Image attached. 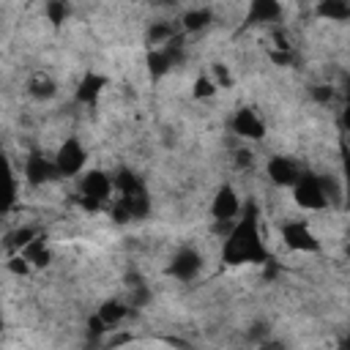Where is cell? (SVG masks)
Wrapping results in <instances>:
<instances>
[{"label": "cell", "instance_id": "obj_5", "mask_svg": "<svg viewBox=\"0 0 350 350\" xmlns=\"http://www.w3.org/2000/svg\"><path fill=\"white\" fill-rule=\"evenodd\" d=\"M293 200H295V205H301V208H306V211H323V208L328 205V200H325L320 175H314V172H301V178H298L295 186H293Z\"/></svg>", "mask_w": 350, "mask_h": 350}, {"label": "cell", "instance_id": "obj_29", "mask_svg": "<svg viewBox=\"0 0 350 350\" xmlns=\"http://www.w3.org/2000/svg\"><path fill=\"white\" fill-rule=\"evenodd\" d=\"M235 164H238V167H246V164H249V150H238V153H235Z\"/></svg>", "mask_w": 350, "mask_h": 350}, {"label": "cell", "instance_id": "obj_8", "mask_svg": "<svg viewBox=\"0 0 350 350\" xmlns=\"http://www.w3.org/2000/svg\"><path fill=\"white\" fill-rule=\"evenodd\" d=\"M265 172L271 178V183H276L282 189H293L295 180L301 178V170L290 156H271L265 164Z\"/></svg>", "mask_w": 350, "mask_h": 350}, {"label": "cell", "instance_id": "obj_7", "mask_svg": "<svg viewBox=\"0 0 350 350\" xmlns=\"http://www.w3.org/2000/svg\"><path fill=\"white\" fill-rule=\"evenodd\" d=\"M55 178H60L57 170H55V161L46 159L44 153L33 150V153L27 156V161H25V180H27L30 186H44V183H49V180H55Z\"/></svg>", "mask_w": 350, "mask_h": 350}, {"label": "cell", "instance_id": "obj_14", "mask_svg": "<svg viewBox=\"0 0 350 350\" xmlns=\"http://www.w3.org/2000/svg\"><path fill=\"white\" fill-rule=\"evenodd\" d=\"M282 14V5L273 0H252L246 22H276Z\"/></svg>", "mask_w": 350, "mask_h": 350}, {"label": "cell", "instance_id": "obj_15", "mask_svg": "<svg viewBox=\"0 0 350 350\" xmlns=\"http://www.w3.org/2000/svg\"><path fill=\"white\" fill-rule=\"evenodd\" d=\"M19 254L27 260L30 268H44V265H49V249H46V243H44V235H38L36 241H30Z\"/></svg>", "mask_w": 350, "mask_h": 350}, {"label": "cell", "instance_id": "obj_20", "mask_svg": "<svg viewBox=\"0 0 350 350\" xmlns=\"http://www.w3.org/2000/svg\"><path fill=\"white\" fill-rule=\"evenodd\" d=\"M41 232L36 230V227H19V230H14L8 238H5V243H8V249L14 252V254H19L30 241H36Z\"/></svg>", "mask_w": 350, "mask_h": 350}, {"label": "cell", "instance_id": "obj_26", "mask_svg": "<svg viewBox=\"0 0 350 350\" xmlns=\"http://www.w3.org/2000/svg\"><path fill=\"white\" fill-rule=\"evenodd\" d=\"M312 96H314V101L328 104V101L334 98V90H331V85H314V88H312Z\"/></svg>", "mask_w": 350, "mask_h": 350}, {"label": "cell", "instance_id": "obj_19", "mask_svg": "<svg viewBox=\"0 0 350 350\" xmlns=\"http://www.w3.org/2000/svg\"><path fill=\"white\" fill-rule=\"evenodd\" d=\"M172 38H178V33H175V27L167 25V22H153V25L148 27V44H150L153 49L170 44Z\"/></svg>", "mask_w": 350, "mask_h": 350}, {"label": "cell", "instance_id": "obj_18", "mask_svg": "<svg viewBox=\"0 0 350 350\" xmlns=\"http://www.w3.org/2000/svg\"><path fill=\"white\" fill-rule=\"evenodd\" d=\"M317 14L323 19H331V22H345L350 16V5L345 0H320L317 3Z\"/></svg>", "mask_w": 350, "mask_h": 350}, {"label": "cell", "instance_id": "obj_6", "mask_svg": "<svg viewBox=\"0 0 350 350\" xmlns=\"http://www.w3.org/2000/svg\"><path fill=\"white\" fill-rule=\"evenodd\" d=\"M282 241L293 252H320V238L312 232V227L304 219H290L282 224Z\"/></svg>", "mask_w": 350, "mask_h": 350}, {"label": "cell", "instance_id": "obj_3", "mask_svg": "<svg viewBox=\"0 0 350 350\" xmlns=\"http://www.w3.org/2000/svg\"><path fill=\"white\" fill-rule=\"evenodd\" d=\"M241 208H243V202H241L238 191H235L230 183H221V186L216 189L213 200H211V216H213V221H216V230L221 227L224 235H227V230H230L232 221L238 219Z\"/></svg>", "mask_w": 350, "mask_h": 350}, {"label": "cell", "instance_id": "obj_27", "mask_svg": "<svg viewBox=\"0 0 350 350\" xmlns=\"http://www.w3.org/2000/svg\"><path fill=\"white\" fill-rule=\"evenodd\" d=\"M257 350H284V342H279L273 336H265L262 342H257Z\"/></svg>", "mask_w": 350, "mask_h": 350}, {"label": "cell", "instance_id": "obj_17", "mask_svg": "<svg viewBox=\"0 0 350 350\" xmlns=\"http://www.w3.org/2000/svg\"><path fill=\"white\" fill-rule=\"evenodd\" d=\"M211 22H213L211 8H191V11H186L183 19H180L183 33H200V30H205Z\"/></svg>", "mask_w": 350, "mask_h": 350}, {"label": "cell", "instance_id": "obj_28", "mask_svg": "<svg viewBox=\"0 0 350 350\" xmlns=\"http://www.w3.org/2000/svg\"><path fill=\"white\" fill-rule=\"evenodd\" d=\"M271 60L279 63V66H287L293 60V52H271Z\"/></svg>", "mask_w": 350, "mask_h": 350}, {"label": "cell", "instance_id": "obj_4", "mask_svg": "<svg viewBox=\"0 0 350 350\" xmlns=\"http://www.w3.org/2000/svg\"><path fill=\"white\" fill-rule=\"evenodd\" d=\"M55 170L60 178H71V175H82L85 170V161H88V153H85V145L77 139V137H66L55 153Z\"/></svg>", "mask_w": 350, "mask_h": 350}, {"label": "cell", "instance_id": "obj_12", "mask_svg": "<svg viewBox=\"0 0 350 350\" xmlns=\"http://www.w3.org/2000/svg\"><path fill=\"white\" fill-rule=\"evenodd\" d=\"M16 202V180H14V170L5 159V153L0 150V213L11 211V205Z\"/></svg>", "mask_w": 350, "mask_h": 350}, {"label": "cell", "instance_id": "obj_22", "mask_svg": "<svg viewBox=\"0 0 350 350\" xmlns=\"http://www.w3.org/2000/svg\"><path fill=\"white\" fill-rule=\"evenodd\" d=\"M208 77H211V82H213L216 88H230V85H232V77H230V71H227L224 63H213Z\"/></svg>", "mask_w": 350, "mask_h": 350}, {"label": "cell", "instance_id": "obj_1", "mask_svg": "<svg viewBox=\"0 0 350 350\" xmlns=\"http://www.w3.org/2000/svg\"><path fill=\"white\" fill-rule=\"evenodd\" d=\"M224 265H268L271 254L260 232V216L252 202H246L221 241Z\"/></svg>", "mask_w": 350, "mask_h": 350}, {"label": "cell", "instance_id": "obj_9", "mask_svg": "<svg viewBox=\"0 0 350 350\" xmlns=\"http://www.w3.org/2000/svg\"><path fill=\"white\" fill-rule=\"evenodd\" d=\"M200 268H202L200 252H194V249H178L175 257L170 260V268L167 271H170V276L180 279V282H191L200 273Z\"/></svg>", "mask_w": 350, "mask_h": 350}, {"label": "cell", "instance_id": "obj_21", "mask_svg": "<svg viewBox=\"0 0 350 350\" xmlns=\"http://www.w3.org/2000/svg\"><path fill=\"white\" fill-rule=\"evenodd\" d=\"M216 90H219V88L211 82V77H208V74H200V77L194 79V88H191L194 98H211Z\"/></svg>", "mask_w": 350, "mask_h": 350}, {"label": "cell", "instance_id": "obj_30", "mask_svg": "<svg viewBox=\"0 0 350 350\" xmlns=\"http://www.w3.org/2000/svg\"><path fill=\"white\" fill-rule=\"evenodd\" d=\"M0 328H3V314H0Z\"/></svg>", "mask_w": 350, "mask_h": 350}, {"label": "cell", "instance_id": "obj_13", "mask_svg": "<svg viewBox=\"0 0 350 350\" xmlns=\"http://www.w3.org/2000/svg\"><path fill=\"white\" fill-rule=\"evenodd\" d=\"M129 309H131V306H129L126 301H120V298H109V301H104V304L98 306L96 317H98L107 328H115L118 323H123V320H126Z\"/></svg>", "mask_w": 350, "mask_h": 350}, {"label": "cell", "instance_id": "obj_10", "mask_svg": "<svg viewBox=\"0 0 350 350\" xmlns=\"http://www.w3.org/2000/svg\"><path fill=\"white\" fill-rule=\"evenodd\" d=\"M232 131L243 139H260L265 134V123L252 107H241L232 115Z\"/></svg>", "mask_w": 350, "mask_h": 350}, {"label": "cell", "instance_id": "obj_25", "mask_svg": "<svg viewBox=\"0 0 350 350\" xmlns=\"http://www.w3.org/2000/svg\"><path fill=\"white\" fill-rule=\"evenodd\" d=\"M107 331H109V328H107V325H104V323H101L96 314L88 320V339H101Z\"/></svg>", "mask_w": 350, "mask_h": 350}, {"label": "cell", "instance_id": "obj_24", "mask_svg": "<svg viewBox=\"0 0 350 350\" xmlns=\"http://www.w3.org/2000/svg\"><path fill=\"white\" fill-rule=\"evenodd\" d=\"M8 271L16 273V276H27V273H30V265H27V260H25L22 254H14V257L8 260Z\"/></svg>", "mask_w": 350, "mask_h": 350}, {"label": "cell", "instance_id": "obj_23", "mask_svg": "<svg viewBox=\"0 0 350 350\" xmlns=\"http://www.w3.org/2000/svg\"><path fill=\"white\" fill-rule=\"evenodd\" d=\"M44 11H46V16H49V22H55V25H60V22H66V16H68V5H66V3H57V0H52V3H46V5H44Z\"/></svg>", "mask_w": 350, "mask_h": 350}, {"label": "cell", "instance_id": "obj_16", "mask_svg": "<svg viewBox=\"0 0 350 350\" xmlns=\"http://www.w3.org/2000/svg\"><path fill=\"white\" fill-rule=\"evenodd\" d=\"M27 93L33 98H38V101H46V98H52L57 93V85H55V79L49 74H33L30 82H27Z\"/></svg>", "mask_w": 350, "mask_h": 350}, {"label": "cell", "instance_id": "obj_11", "mask_svg": "<svg viewBox=\"0 0 350 350\" xmlns=\"http://www.w3.org/2000/svg\"><path fill=\"white\" fill-rule=\"evenodd\" d=\"M104 88H107V77H101V74H96V71H88V74L79 79V85H77V90H74V98H77L79 104H96L98 96L104 93Z\"/></svg>", "mask_w": 350, "mask_h": 350}, {"label": "cell", "instance_id": "obj_2", "mask_svg": "<svg viewBox=\"0 0 350 350\" xmlns=\"http://www.w3.org/2000/svg\"><path fill=\"white\" fill-rule=\"evenodd\" d=\"M112 194V178L104 170H88L79 175V202L85 211H98Z\"/></svg>", "mask_w": 350, "mask_h": 350}]
</instances>
